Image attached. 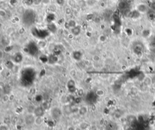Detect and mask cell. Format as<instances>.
<instances>
[{
    "instance_id": "9c48e42d",
    "label": "cell",
    "mask_w": 155,
    "mask_h": 130,
    "mask_svg": "<svg viewBox=\"0 0 155 130\" xmlns=\"http://www.w3.org/2000/svg\"><path fill=\"white\" fill-rule=\"evenodd\" d=\"M87 112V108L85 107V106H83V107H81L80 109H79V113H80L81 115H84Z\"/></svg>"
},
{
    "instance_id": "4fadbf2b",
    "label": "cell",
    "mask_w": 155,
    "mask_h": 130,
    "mask_svg": "<svg viewBox=\"0 0 155 130\" xmlns=\"http://www.w3.org/2000/svg\"><path fill=\"white\" fill-rule=\"evenodd\" d=\"M3 58V51L0 50V60L2 59Z\"/></svg>"
},
{
    "instance_id": "7c38bea8",
    "label": "cell",
    "mask_w": 155,
    "mask_h": 130,
    "mask_svg": "<svg viewBox=\"0 0 155 130\" xmlns=\"http://www.w3.org/2000/svg\"><path fill=\"white\" fill-rule=\"evenodd\" d=\"M0 130H9L8 127L5 125H0Z\"/></svg>"
},
{
    "instance_id": "3957f363",
    "label": "cell",
    "mask_w": 155,
    "mask_h": 130,
    "mask_svg": "<svg viewBox=\"0 0 155 130\" xmlns=\"http://www.w3.org/2000/svg\"><path fill=\"white\" fill-rule=\"evenodd\" d=\"M52 115L55 119H58L61 116V111L58 108H54L51 111Z\"/></svg>"
},
{
    "instance_id": "8fae6325",
    "label": "cell",
    "mask_w": 155,
    "mask_h": 130,
    "mask_svg": "<svg viewBox=\"0 0 155 130\" xmlns=\"http://www.w3.org/2000/svg\"><path fill=\"white\" fill-rule=\"evenodd\" d=\"M150 7L151 10L155 11V0H153V1L150 3Z\"/></svg>"
},
{
    "instance_id": "7a4b0ae2",
    "label": "cell",
    "mask_w": 155,
    "mask_h": 130,
    "mask_svg": "<svg viewBox=\"0 0 155 130\" xmlns=\"http://www.w3.org/2000/svg\"><path fill=\"white\" fill-rule=\"evenodd\" d=\"M35 121V115L32 114H27L25 117V122L27 125H32Z\"/></svg>"
},
{
    "instance_id": "ba28073f",
    "label": "cell",
    "mask_w": 155,
    "mask_h": 130,
    "mask_svg": "<svg viewBox=\"0 0 155 130\" xmlns=\"http://www.w3.org/2000/svg\"><path fill=\"white\" fill-rule=\"evenodd\" d=\"M22 59H23V56H22V55H21V54H16V56H15V61L16 63H20V62H21Z\"/></svg>"
},
{
    "instance_id": "8992f818",
    "label": "cell",
    "mask_w": 155,
    "mask_h": 130,
    "mask_svg": "<svg viewBox=\"0 0 155 130\" xmlns=\"http://www.w3.org/2000/svg\"><path fill=\"white\" fill-rule=\"evenodd\" d=\"M127 3L126 1H121L119 4V8L122 10H124L127 7Z\"/></svg>"
},
{
    "instance_id": "30bf717a",
    "label": "cell",
    "mask_w": 155,
    "mask_h": 130,
    "mask_svg": "<svg viewBox=\"0 0 155 130\" xmlns=\"http://www.w3.org/2000/svg\"><path fill=\"white\" fill-rule=\"evenodd\" d=\"M35 122L37 125H40L42 123V117H36Z\"/></svg>"
},
{
    "instance_id": "277c9868",
    "label": "cell",
    "mask_w": 155,
    "mask_h": 130,
    "mask_svg": "<svg viewBox=\"0 0 155 130\" xmlns=\"http://www.w3.org/2000/svg\"><path fill=\"white\" fill-rule=\"evenodd\" d=\"M75 85H76V84H75L73 80H70L68 81V84H67V87H68L70 91H73L74 90H75V89H76Z\"/></svg>"
},
{
    "instance_id": "5b68a950",
    "label": "cell",
    "mask_w": 155,
    "mask_h": 130,
    "mask_svg": "<svg viewBox=\"0 0 155 130\" xmlns=\"http://www.w3.org/2000/svg\"><path fill=\"white\" fill-rule=\"evenodd\" d=\"M137 10L139 12V13H145L147 11V8L146 5L144 4H139L137 7Z\"/></svg>"
},
{
    "instance_id": "52a82bcc",
    "label": "cell",
    "mask_w": 155,
    "mask_h": 130,
    "mask_svg": "<svg viewBox=\"0 0 155 130\" xmlns=\"http://www.w3.org/2000/svg\"><path fill=\"white\" fill-rule=\"evenodd\" d=\"M148 17L149 18V19H151V20H154L155 19V10H151L149 11V12H148Z\"/></svg>"
},
{
    "instance_id": "6da1fadb",
    "label": "cell",
    "mask_w": 155,
    "mask_h": 130,
    "mask_svg": "<svg viewBox=\"0 0 155 130\" xmlns=\"http://www.w3.org/2000/svg\"><path fill=\"white\" fill-rule=\"evenodd\" d=\"M45 113V110L43 106H38L34 109V114L35 117H43Z\"/></svg>"
}]
</instances>
